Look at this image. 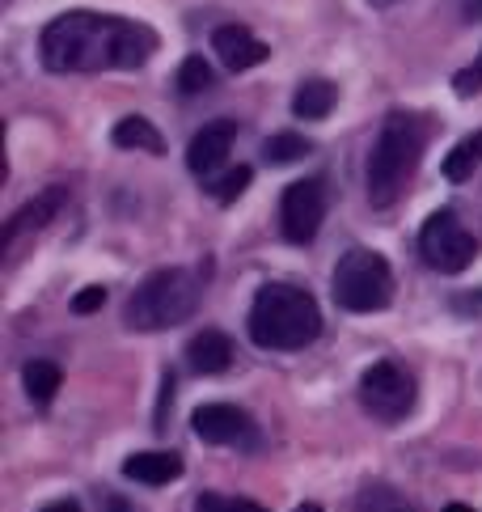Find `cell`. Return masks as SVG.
I'll return each instance as SVG.
<instances>
[{"mask_svg":"<svg viewBox=\"0 0 482 512\" xmlns=\"http://www.w3.org/2000/svg\"><path fill=\"white\" fill-rule=\"evenodd\" d=\"M39 51L51 72H136L157 51V34L144 22L77 9L47 22Z\"/></svg>","mask_w":482,"mask_h":512,"instance_id":"cell-1","label":"cell"},{"mask_svg":"<svg viewBox=\"0 0 482 512\" xmlns=\"http://www.w3.org/2000/svg\"><path fill=\"white\" fill-rule=\"evenodd\" d=\"M246 326L250 339L267 352H301L322 335V309L296 284H263Z\"/></svg>","mask_w":482,"mask_h":512,"instance_id":"cell-2","label":"cell"},{"mask_svg":"<svg viewBox=\"0 0 482 512\" xmlns=\"http://www.w3.org/2000/svg\"><path fill=\"white\" fill-rule=\"evenodd\" d=\"M423 140H428V127L406 111H389L381 132L373 140V153H368V199L377 208H389L394 199L406 191L419 157H423Z\"/></svg>","mask_w":482,"mask_h":512,"instance_id":"cell-3","label":"cell"},{"mask_svg":"<svg viewBox=\"0 0 482 512\" xmlns=\"http://www.w3.org/2000/svg\"><path fill=\"white\" fill-rule=\"evenodd\" d=\"M199 276L187 267H161L153 271L123 309V322L132 331H170V326L187 322L195 309H199Z\"/></svg>","mask_w":482,"mask_h":512,"instance_id":"cell-4","label":"cell"},{"mask_svg":"<svg viewBox=\"0 0 482 512\" xmlns=\"http://www.w3.org/2000/svg\"><path fill=\"white\" fill-rule=\"evenodd\" d=\"M330 288H335V301L347 314H377L394 301V271L377 250H347Z\"/></svg>","mask_w":482,"mask_h":512,"instance_id":"cell-5","label":"cell"},{"mask_svg":"<svg viewBox=\"0 0 482 512\" xmlns=\"http://www.w3.org/2000/svg\"><path fill=\"white\" fill-rule=\"evenodd\" d=\"M474 233L461 225V216L453 208H440L428 216V225L419 233V254L428 259L432 271L440 276H457V271H466L470 259H474Z\"/></svg>","mask_w":482,"mask_h":512,"instance_id":"cell-6","label":"cell"},{"mask_svg":"<svg viewBox=\"0 0 482 512\" xmlns=\"http://www.w3.org/2000/svg\"><path fill=\"white\" fill-rule=\"evenodd\" d=\"M360 402L385 424H398L415 411V377L402 369L398 360H377L368 364L360 377Z\"/></svg>","mask_w":482,"mask_h":512,"instance_id":"cell-7","label":"cell"},{"mask_svg":"<svg viewBox=\"0 0 482 512\" xmlns=\"http://www.w3.org/2000/svg\"><path fill=\"white\" fill-rule=\"evenodd\" d=\"M326 221V182L322 178H301L292 182L280 199V229L292 246H309Z\"/></svg>","mask_w":482,"mask_h":512,"instance_id":"cell-8","label":"cell"},{"mask_svg":"<svg viewBox=\"0 0 482 512\" xmlns=\"http://www.w3.org/2000/svg\"><path fill=\"white\" fill-rule=\"evenodd\" d=\"M191 428L203 445H246L254 436V419L233 402H203L191 415Z\"/></svg>","mask_w":482,"mask_h":512,"instance_id":"cell-9","label":"cell"},{"mask_svg":"<svg viewBox=\"0 0 482 512\" xmlns=\"http://www.w3.org/2000/svg\"><path fill=\"white\" fill-rule=\"evenodd\" d=\"M233 140H237V123L233 119H216V123H203V132L191 136L187 144V166L191 174L208 178L225 166V157L233 153Z\"/></svg>","mask_w":482,"mask_h":512,"instance_id":"cell-10","label":"cell"},{"mask_svg":"<svg viewBox=\"0 0 482 512\" xmlns=\"http://www.w3.org/2000/svg\"><path fill=\"white\" fill-rule=\"evenodd\" d=\"M212 51H216L220 64H225L229 72L258 68V64L271 56V47H267L263 39H254L246 26H220V30L212 34Z\"/></svg>","mask_w":482,"mask_h":512,"instance_id":"cell-11","label":"cell"},{"mask_svg":"<svg viewBox=\"0 0 482 512\" xmlns=\"http://www.w3.org/2000/svg\"><path fill=\"white\" fill-rule=\"evenodd\" d=\"M64 199H68V191H64V187H47L43 195H34L30 204H26V208L17 212L13 221L5 225V250H13V242H17L22 233H39V229L51 221V216L64 208Z\"/></svg>","mask_w":482,"mask_h":512,"instance_id":"cell-12","label":"cell"},{"mask_svg":"<svg viewBox=\"0 0 482 512\" xmlns=\"http://www.w3.org/2000/svg\"><path fill=\"white\" fill-rule=\"evenodd\" d=\"M187 360H191V369L195 373H208V377H216V373H225L229 364H233V339L225 335V331H199V335H191V343H187Z\"/></svg>","mask_w":482,"mask_h":512,"instance_id":"cell-13","label":"cell"},{"mask_svg":"<svg viewBox=\"0 0 482 512\" xmlns=\"http://www.w3.org/2000/svg\"><path fill=\"white\" fill-rule=\"evenodd\" d=\"M123 474L144 487H165V483L182 479V457L178 453H132L123 462Z\"/></svg>","mask_w":482,"mask_h":512,"instance_id":"cell-14","label":"cell"},{"mask_svg":"<svg viewBox=\"0 0 482 512\" xmlns=\"http://www.w3.org/2000/svg\"><path fill=\"white\" fill-rule=\"evenodd\" d=\"M335 102H339V85L313 77V81L296 85V94H292V115H296V119H326L330 111H335Z\"/></svg>","mask_w":482,"mask_h":512,"instance_id":"cell-15","label":"cell"},{"mask_svg":"<svg viewBox=\"0 0 482 512\" xmlns=\"http://www.w3.org/2000/svg\"><path fill=\"white\" fill-rule=\"evenodd\" d=\"M110 140L119 144V149H136V153H165V140L153 123H148L144 115H127L115 123V132H110Z\"/></svg>","mask_w":482,"mask_h":512,"instance_id":"cell-16","label":"cell"},{"mask_svg":"<svg viewBox=\"0 0 482 512\" xmlns=\"http://www.w3.org/2000/svg\"><path fill=\"white\" fill-rule=\"evenodd\" d=\"M60 381H64V373L55 360H30L22 369V386H26L30 402H39V407H47V402L60 394Z\"/></svg>","mask_w":482,"mask_h":512,"instance_id":"cell-17","label":"cell"},{"mask_svg":"<svg viewBox=\"0 0 482 512\" xmlns=\"http://www.w3.org/2000/svg\"><path fill=\"white\" fill-rule=\"evenodd\" d=\"M482 166V132H470L461 144H453V153L444 157V178L449 182H466Z\"/></svg>","mask_w":482,"mask_h":512,"instance_id":"cell-18","label":"cell"},{"mask_svg":"<svg viewBox=\"0 0 482 512\" xmlns=\"http://www.w3.org/2000/svg\"><path fill=\"white\" fill-rule=\"evenodd\" d=\"M356 512H419L398 487L389 483H364L356 496Z\"/></svg>","mask_w":482,"mask_h":512,"instance_id":"cell-19","label":"cell"},{"mask_svg":"<svg viewBox=\"0 0 482 512\" xmlns=\"http://www.w3.org/2000/svg\"><path fill=\"white\" fill-rule=\"evenodd\" d=\"M309 149H313V144H309L305 136H296V132H280V136H271V140L263 144V157L271 161V166H292V161L309 157Z\"/></svg>","mask_w":482,"mask_h":512,"instance_id":"cell-20","label":"cell"},{"mask_svg":"<svg viewBox=\"0 0 482 512\" xmlns=\"http://www.w3.org/2000/svg\"><path fill=\"white\" fill-rule=\"evenodd\" d=\"M178 89L182 94H203V89H212V64L203 56H187L178 68Z\"/></svg>","mask_w":482,"mask_h":512,"instance_id":"cell-21","label":"cell"},{"mask_svg":"<svg viewBox=\"0 0 482 512\" xmlns=\"http://www.w3.org/2000/svg\"><path fill=\"white\" fill-rule=\"evenodd\" d=\"M250 178H254V170L250 166H233V170H225L216 182H212V195H216V204H233V199L250 187Z\"/></svg>","mask_w":482,"mask_h":512,"instance_id":"cell-22","label":"cell"},{"mask_svg":"<svg viewBox=\"0 0 482 512\" xmlns=\"http://www.w3.org/2000/svg\"><path fill=\"white\" fill-rule=\"evenodd\" d=\"M195 512H267V508L254 500H225V496H216V491H203L195 500Z\"/></svg>","mask_w":482,"mask_h":512,"instance_id":"cell-23","label":"cell"},{"mask_svg":"<svg viewBox=\"0 0 482 512\" xmlns=\"http://www.w3.org/2000/svg\"><path fill=\"white\" fill-rule=\"evenodd\" d=\"M106 305V288L102 284H89V288H81L77 297H72V314H98V309Z\"/></svg>","mask_w":482,"mask_h":512,"instance_id":"cell-24","label":"cell"},{"mask_svg":"<svg viewBox=\"0 0 482 512\" xmlns=\"http://www.w3.org/2000/svg\"><path fill=\"white\" fill-rule=\"evenodd\" d=\"M453 89H457V98H474V94H482V60L470 64V68H461L457 77H453Z\"/></svg>","mask_w":482,"mask_h":512,"instance_id":"cell-25","label":"cell"},{"mask_svg":"<svg viewBox=\"0 0 482 512\" xmlns=\"http://www.w3.org/2000/svg\"><path fill=\"white\" fill-rule=\"evenodd\" d=\"M43 512H81V504H77V500H55V504H47Z\"/></svg>","mask_w":482,"mask_h":512,"instance_id":"cell-26","label":"cell"},{"mask_svg":"<svg viewBox=\"0 0 482 512\" xmlns=\"http://www.w3.org/2000/svg\"><path fill=\"white\" fill-rule=\"evenodd\" d=\"M102 504H106V512H132V508H127V500H123V496H106Z\"/></svg>","mask_w":482,"mask_h":512,"instance_id":"cell-27","label":"cell"},{"mask_svg":"<svg viewBox=\"0 0 482 512\" xmlns=\"http://www.w3.org/2000/svg\"><path fill=\"white\" fill-rule=\"evenodd\" d=\"M461 9H466L470 17H482V0H461Z\"/></svg>","mask_w":482,"mask_h":512,"instance_id":"cell-28","label":"cell"},{"mask_svg":"<svg viewBox=\"0 0 482 512\" xmlns=\"http://www.w3.org/2000/svg\"><path fill=\"white\" fill-rule=\"evenodd\" d=\"M444 512H474V508H466V504H449V508H444Z\"/></svg>","mask_w":482,"mask_h":512,"instance_id":"cell-29","label":"cell"},{"mask_svg":"<svg viewBox=\"0 0 482 512\" xmlns=\"http://www.w3.org/2000/svg\"><path fill=\"white\" fill-rule=\"evenodd\" d=\"M296 512H322L318 504H301V508H296Z\"/></svg>","mask_w":482,"mask_h":512,"instance_id":"cell-30","label":"cell"},{"mask_svg":"<svg viewBox=\"0 0 482 512\" xmlns=\"http://www.w3.org/2000/svg\"><path fill=\"white\" fill-rule=\"evenodd\" d=\"M478 60H482V56H478Z\"/></svg>","mask_w":482,"mask_h":512,"instance_id":"cell-31","label":"cell"}]
</instances>
